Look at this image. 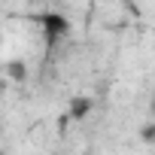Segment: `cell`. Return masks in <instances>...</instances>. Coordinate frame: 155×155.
<instances>
[{"label": "cell", "instance_id": "1", "mask_svg": "<svg viewBox=\"0 0 155 155\" xmlns=\"http://www.w3.org/2000/svg\"><path fill=\"white\" fill-rule=\"evenodd\" d=\"M40 21H43V28H46V37H49V43H52L55 37H61V34H67V31H70L67 18H61V15H43Z\"/></svg>", "mask_w": 155, "mask_h": 155}]
</instances>
